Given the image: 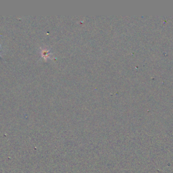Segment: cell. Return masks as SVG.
Returning a JSON list of instances; mask_svg holds the SVG:
<instances>
[{"mask_svg": "<svg viewBox=\"0 0 173 173\" xmlns=\"http://www.w3.org/2000/svg\"><path fill=\"white\" fill-rule=\"evenodd\" d=\"M41 55H42V56L43 58H46L47 57H49V52L48 50H42V52H41Z\"/></svg>", "mask_w": 173, "mask_h": 173, "instance_id": "obj_1", "label": "cell"}, {"mask_svg": "<svg viewBox=\"0 0 173 173\" xmlns=\"http://www.w3.org/2000/svg\"><path fill=\"white\" fill-rule=\"evenodd\" d=\"M1 45H0V56H1Z\"/></svg>", "mask_w": 173, "mask_h": 173, "instance_id": "obj_2", "label": "cell"}]
</instances>
